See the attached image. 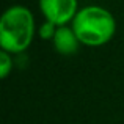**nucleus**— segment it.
I'll use <instances>...</instances> for the list:
<instances>
[{
	"instance_id": "1",
	"label": "nucleus",
	"mask_w": 124,
	"mask_h": 124,
	"mask_svg": "<svg viewBox=\"0 0 124 124\" xmlns=\"http://www.w3.org/2000/svg\"><path fill=\"white\" fill-rule=\"evenodd\" d=\"M71 27L76 31L80 44L88 47H101L113 39L116 33L115 16L99 5L80 8Z\"/></svg>"
},
{
	"instance_id": "2",
	"label": "nucleus",
	"mask_w": 124,
	"mask_h": 124,
	"mask_svg": "<svg viewBox=\"0 0 124 124\" xmlns=\"http://www.w3.org/2000/svg\"><path fill=\"white\" fill-rule=\"evenodd\" d=\"M33 13L24 5H13L0 19V47L11 55L22 54L30 47L35 36Z\"/></svg>"
},
{
	"instance_id": "3",
	"label": "nucleus",
	"mask_w": 124,
	"mask_h": 124,
	"mask_svg": "<svg viewBox=\"0 0 124 124\" xmlns=\"http://www.w3.org/2000/svg\"><path fill=\"white\" fill-rule=\"evenodd\" d=\"M39 9L46 21L57 27L68 25L79 13V0H38Z\"/></svg>"
},
{
	"instance_id": "4",
	"label": "nucleus",
	"mask_w": 124,
	"mask_h": 124,
	"mask_svg": "<svg viewBox=\"0 0 124 124\" xmlns=\"http://www.w3.org/2000/svg\"><path fill=\"white\" fill-rule=\"evenodd\" d=\"M52 42H54L55 50L64 57L74 55L80 47V41L76 31L72 30V27H68V25H61L57 28V33H55Z\"/></svg>"
},
{
	"instance_id": "5",
	"label": "nucleus",
	"mask_w": 124,
	"mask_h": 124,
	"mask_svg": "<svg viewBox=\"0 0 124 124\" xmlns=\"http://www.w3.org/2000/svg\"><path fill=\"white\" fill-rule=\"evenodd\" d=\"M13 71V55L6 50H0V77L6 79Z\"/></svg>"
},
{
	"instance_id": "6",
	"label": "nucleus",
	"mask_w": 124,
	"mask_h": 124,
	"mask_svg": "<svg viewBox=\"0 0 124 124\" xmlns=\"http://www.w3.org/2000/svg\"><path fill=\"white\" fill-rule=\"evenodd\" d=\"M57 28L58 27L55 24H52V22H49V21H44L41 24V27L38 28V35H39V38L44 39V41H52L54 36H55V33H57Z\"/></svg>"
}]
</instances>
